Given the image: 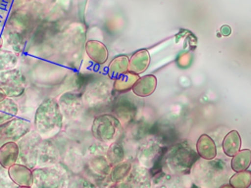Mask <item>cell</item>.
Wrapping results in <instances>:
<instances>
[{"instance_id": "cell-11", "label": "cell", "mask_w": 251, "mask_h": 188, "mask_svg": "<svg viewBox=\"0 0 251 188\" xmlns=\"http://www.w3.org/2000/svg\"><path fill=\"white\" fill-rule=\"evenodd\" d=\"M58 104L63 113V116H66L69 118L75 117L81 107L80 98L78 95L72 92L63 94L59 98Z\"/></svg>"}, {"instance_id": "cell-8", "label": "cell", "mask_w": 251, "mask_h": 188, "mask_svg": "<svg viewBox=\"0 0 251 188\" xmlns=\"http://www.w3.org/2000/svg\"><path fill=\"white\" fill-rule=\"evenodd\" d=\"M120 125L119 120L111 115H101L94 118L91 126L93 136L102 142L114 139Z\"/></svg>"}, {"instance_id": "cell-16", "label": "cell", "mask_w": 251, "mask_h": 188, "mask_svg": "<svg viewBox=\"0 0 251 188\" xmlns=\"http://www.w3.org/2000/svg\"><path fill=\"white\" fill-rule=\"evenodd\" d=\"M150 63V55L147 50L141 49L137 52H135L128 65V70L131 72H134L136 74L143 72L149 66Z\"/></svg>"}, {"instance_id": "cell-23", "label": "cell", "mask_w": 251, "mask_h": 188, "mask_svg": "<svg viewBox=\"0 0 251 188\" xmlns=\"http://www.w3.org/2000/svg\"><path fill=\"white\" fill-rule=\"evenodd\" d=\"M124 159V152H123V148L122 146L117 143L114 142L113 144H111V146L109 147L108 151H107V161L110 164L115 165L119 163H121Z\"/></svg>"}, {"instance_id": "cell-12", "label": "cell", "mask_w": 251, "mask_h": 188, "mask_svg": "<svg viewBox=\"0 0 251 188\" xmlns=\"http://www.w3.org/2000/svg\"><path fill=\"white\" fill-rule=\"evenodd\" d=\"M19 158V146L15 141H8L0 145V164L8 169L17 163Z\"/></svg>"}, {"instance_id": "cell-3", "label": "cell", "mask_w": 251, "mask_h": 188, "mask_svg": "<svg viewBox=\"0 0 251 188\" xmlns=\"http://www.w3.org/2000/svg\"><path fill=\"white\" fill-rule=\"evenodd\" d=\"M32 173L33 184L38 187H60L64 185V181L67 179V173L64 171V167L55 164L43 167H34Z\"/></svg>"}, {"instance_id": "cell-4", "label": "cell", "mask_w": 251, "mask_h": 188, "mask_svg": "<svg viewBox=\"0 0 251 188\" xmlns=\"http://www.w3.org/2000/svg\"><path fill=\"white\" fill-rule=\"evenodd\" d=\"M40 134L36 131L27 132L18 143L20 164H24L29 168H34L37 164V147L41 141Z\"/></svg>"}, {"instance_id": "cell-27", "label": "cell", "mask_w": 251, "mask_h": 188, "mask_svg": "<svg viewBox=\"0 0 251 188\" xmlns=\"http://www.w3.org/2000/svg\"><path fill=\"white\" fill-rule=\"evenodd\" d=\"M220 33L223 36H228L231 33V27L229 25H227V24H224L220 28Z\"/></svg>"}, {"instance_id": "cell-19", "label": "cell", "mask_w": 251, "mask_h": 188, "mask_svg": "<svg viewBox=\"0 0 251 188\" xmlns=\"http://www.w3.org/2000/svg\"><path fill=\"white\" fill-rule=\"evenodd\" d=\"M19 112L18 105L11 97H6L0 102V124L15 118Z\"/></svg>"}, {"instance_id": "cell-13", "label": "cell", "mask_w": 251, "mask_h": 188, "mask_svg": "<svg viewBox=\"0 0 251 188\" xmlns=\"http://www.w3.org/2000/svg\"><path fill=\"white\" fill-rule=\"evenodd\" d=\"M85 51L91 61L102 65L108 59V51L106 46L97 40H88L85 44Z\"/></svg>"}, {"instance_id": "cell-14", "label": "cell", "mask_w": 251, "mask_h": 188, "mask_svg": "<svg viewBox=\"0 0 251 188\" xmlns=\"http://www.w3.org/2000/svg\"><path fill=\"white\" fill-rule=\"evenodd\" d=\"M157 85L156 76L153 74H147L142 77H139L132 86V91L135 95L140 97H147L151 95Z\"/></svg>"}, {"instance_id": "cell-6", "label": "cell", "mask_w": 251, "mask_h": 188, "mask_svg": "<svg viewBox=\"0 0 251 188\" xmlns=\"http://www.w3.org/2000/svg\"><path fill=\"white\" fill-rule=\"evenodd\" d=\"M0 88L7 97H20L25 92V77L18 70H0Z\"/></svg>"}, {"instance_id": "cell-2", "label": "cell", "mask_w": 251, "mask_h": 188, "mask_svg": "<svg viewBox=\"0 0 251 188\" xmlns=\"http://www.w3.org/2000/svg\"><path fill=\"white\" fill-rule=\"evenodd\" d=\"M200 160L192 168L194 178L200 185H203L204 182H208L209 180V186L210 182H214L215 186H219L217 180L223 181V179L225 180L226 178L227 170L226 169V164L220 160Z\"/></svg>"}, {"instance_id": "cell-15", "label": "cell", "mask_w": 251, "mask_h": 188, "mask_svg": "<svg viewBox=\"0 0 251 188\" xmlns=\"http://www.w3.org/2000/svg\"><path fill=\"white\" fill-rule=\"evenodd\" d=\"M198 155L205 160L215 159L217 155V147L214 140L207 134H202L196 143Z\"/></svg>"}, {"instance_id": "cell-7", "label": "cell", "mask_w": 251, "mask_h": 188, "mask_svg": "<svg viewBox=\"0 0 251 188\" xmlns=\"http://www.w3.org/2000/svg\"><path fill=\"white\" fill-rule=\"evenodd\" d=\"M31 129L29 120L24 118H13L0 124V145L8 141H19Z\"/></svg>"}, {"instance_id": "cell-5", "label": "cell", "mask_w": 251, "mask_h": 188, "mask_svg": "<svg viewBox=\"0 0 251 188\" xmlns=\"http://www.w3.org/2000/svg\"><path fill=\"white\" fill-rule=\"evenodd\" d=\"M197 155L188 147L176 146L167 156L168 166L175 172H187L194 164Z\"/></svg>"}, {"instance_id": "cell-21", "label": "cell", "mask_w": 251, "mask_h": 188, "mask_svg": "<svg viewBox=\"0 0 251 188\" xmlns=\"http://www.w3.org/2000/svg\"><path fill=\"white\" fill-rule=\"evenodd\" d=\"M129 60L126 56L122 55L116 57L109 65V73L111 76H119L128 70Z\"/></svg>"}, {"instance_id": "cell-9", "label": "cell", "mask_w": 251, "mask_h": 188, "mask_svg": "<svg viewBox=\"0 0 251 188\" xmlns=\"http://www.w3.org/2000/svg\"><path fill=\"white\" fill-rule=\"evenodd\" d=\"M8 175L12 182L21 187L33 185V173L31 168L23 164H14L8 168Z\"/></svg>"}, {"instance_id": "cell-17", "label": "cell", "mask_w": 251, "mask_h": 188, "mask_svg": "<svg viewBox=\"0 0 251 188\" xmlns=\"http://www.w3.org/2000/svg\"><path fill=\"white\" fill-rule=\"evenodd\" d=\"M223 151L224 153L228 156H234L241 147V137L236 130L229 131L224 138L223 141Z\"/></svg>"}, {"instance_id": "cell-20", "label": "cell", "mask_w": 251, "mask_h": 188, "mask_svg": "<svg viewBox=\"0 0 251 188\" xmlns=\"http://www.w3.org/2000/svg\"><path fill=\"white\" fill-rule=\"evenodd\" d=\"M139 78L138 74L134 73V72H125L121 75H119L115 81H114V89L118 92H126L129 89L132 88L133 84L135 83V81Z\"/></svg>"}, {"instance_id": "cell-29", "label": "cell", "mask_w": 251, "mask_h": 188, "mask_svg": "<svg viewBox=\"0 0 251 188\" xmlns=\"http://www.w3.org/2000/svg\"><path fill=\"white\" fill-rule=\"evenodd\" d=\"M2 45H3V39H2V37L0 36V48L2 47Z\"/></svg>"}, {"instance_id": "cell-10", "label": "cell", "mask_w": 251, "mask_h": 188, "mask_svg": "<svg viewBox=\"0 0 251 188\" xmlns=\"http://www.w3.org/2000/svg\"><path fill=\"white\" fill-rule=\"evenodd\" d=\"M59 159L57 147L49 140H41L37 147V163L42 165L54 164Z\"/></svg>"}, {"instance_id": "cell-18", "label": "cell", "mask_w": 251, "mask_h": 188, "mask_svg": "<svg viewBox=\"0 0 251 188\" xmlns=\"http://www.w3.org/2000/svg\"><path fill=\"white\" fill-rule=\"evenodd\" d=\"M251 164V151L249 149L239 150L234 156H232L230 166L235 172L247 169Z\"/></svg>"}, {"instance_id": "cell-28", "label": "cell", "mask_w": 251, "mask_h": 188, "mask_svg": "<svg viewBox=\"0 0 251 188\" xmlns=\"http://www.w3.org/2000/svg\"><path fill=\"white\" fill-rule=\"evenodd\" d=\"M6 97H7L6 93H5V92L0 88V102H1V101H3Z\"/></svg>"}, {"instance_id": "cell-1", "label": "cell", "mask_w": 251, "mask_h": 188, "mask_svg": "<svg viewBox=\"0 0 251 188\" xmlns=\"http://www.w3.org/2000/svg\"><path fill=\"white\" fill-rule=\"evenodd\" d=\"M63 113L58 102L53 98L45 99L37 108L34 116V126L40 135L51 136L61 129Z\"/></svg>"}, {"instance_id": "cell-24", "label": "cell", "mask_w": 251, "mask_h": 188, "mask_svg": "<svg viewBox=\"0 0 251 188\" xmlns=\"http://www.w3.org/2000/svg\"><path fill=\"white\" fill-rule=\"evenodd\" d=\"M131 164L128 163H119L114 165L111 172L112 181H122L130 171Z\"/></svg>"}, {"instance_id": "cell-22", "label": "cell", "mask_w": 251, "mask_h": 188, "mask_svg": "<svg viewBox=\"0 0 251 188\" xmlns=\"http://www.w3.org/2000/svg\"><path fill=\"white\" fill-rule=\"evenodd\" d=\"M251 184V171L245 169L236 172L229 178V185L235 188H246Z\"/></svg>"}, {"instance_id": "cell-25", "label": "cell", "mask_w": 251, "mask_h": 188, "mask_svg": "<svg viewBox=\"0 0 251 188\" xmlns=\"http://www.w3.org/2000/svg\"><path fill=\"white\" fill-rule=\"evenodd\" d=\"M18 63L16 54L10 51H0V70H12Z\"/></svg>"}, {"instance_id": "cell-26", "label": "cell", "mask_w": 251, "mask_h": 188, "mask_svg": "<svg viewBox=\"0 0 251 188\" xmlns=\"http://www.w3.org/2000/svg\"><path fill=\"white\" fill-rule=\"evenodd\" d=\"M89 165L91 169L96 173H102L107 174L110 172V166L108 164V161L104 159L103 157H97L90 161Z\"/></svg>"}]
</instances>
